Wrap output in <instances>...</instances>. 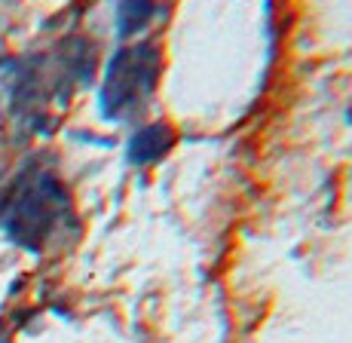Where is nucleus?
<instances>
[{
    "instance_id": "nucleus-3",
    "label": "nucleus",
    "mask_w": 352,
    "mask_h": 343,
    "mask_svg": "<svg viewBox=\"0 0 352 343\" xmlns=\"http://www.w3.org/2000/svg\"><path fill=\"white\" fill-rule=\"evenodd\" d=\"M175 147V129L168 123H151L138 129L129 141V159L135 166H147L153 159H162Z\"/></svg>"
},
{
    "instance_id": "nucleus-4",
    "label": "nucleus",
    "mask_w": 352,
    "mask_h": 343,
    "mask_svg": "<svg viewBox=\"0 0 352 343\" xmlns=\"http://www.w3.org/2000/svg\"><path fill=\"white\" fill-rule=\"evenodd\" d=\"M117 16H120V31H123V34H132L135 28H141V25L153 16V6H147V3H123L117 10Z\"/></svg>"
},
{
    "instance_id": "nucleus-2",
    "label": "nucleus",
    "mask_w": 352,
    "mask_h": 343,
    "mask_svg": "<svg viewBox=\"0 0 352 343\" xmlns=\"http://www.w3.org/2000/svg\"><path fill=\"white\" fill-rule=\"evenodd\" d=\"M160 71L162 58L157 43L123 46L120 52H113L104 74V86H101V113L107 120L126 117L153 92Z\"/></svg>"
},
{
    "instance_id": "nucleus-1",
    "label": "nucleus",
    "mask_w": 352,
    "mask_h": 343,
    "mask_svg": "<svg viewBox=\"0 0 352 343\" xmlns=\"http://www.w3.org/2000/svg\"><path fill=\"white\" fill-rule=\"evenodd\" d=\"M67 224H74L65 184L46 169H28L16 178L0 206V227L12 245L43 252Z\"/></svg>"
}]
</instances>
